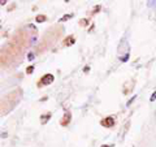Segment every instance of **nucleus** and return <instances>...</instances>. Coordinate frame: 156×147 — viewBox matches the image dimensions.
<instances>
[{"instance_id": "nucleus-1", "label": "nucleus", "mask_w": 156, "mask_h": 147, "mask_svg": "<svg viewBox=\"0 0 156 147\" xmlns=\"http://www.w3.org/2000/svg\"><path fill=\"white\" fill-rule=\"evenodd\" d=\"M53 82V76L52 74H46L44 77L41 80V85H50Z\"/></svg>"}, {"instance_id": "nucleus-2", "label": "nucleus", "mask_w": 156, "mask_h": 147, "mask_svg": "<svg viewBox=\"0 0 156 147\" xmlns=\"http://www.w3.org/2000/svg\"><path fill=\"white\" fill-rule=\"evenodd\" d=\"M113 124H115L113 117H107V120L103 121V125H107V126H112Z\"/></svg>"}, {"instance_id": "nucleus-3", "label": "nucleus", "mask_w": 156, "mask_h": 147, "mask_svg": "<svg viewBox=\"0 0 156 147\" xmlns=\"http://www.w3.org/2000/svg\"><path fill=\"white\" fill-rule=\"evenodd\" d=\"M50 117H51V115H50V113L43 115V116H42V119H41V122H42V124H46V121L50 120Z\"/></svg>"}, {"instance_id": "nucleus-4", "label": "nucleus", "mask_w": 156, "mask_h": 147, "mask_svg": "<svg viewBox=\"0 0 156 147\" xmlns=\"http://www.w3.org/2000/svg\"><path fill=\"white\" fill-rule=\"evenodd\" d=\"M46 20H47V17L43 16V14H41V16H37V22H39V23H41V22H44Z\"/></svg>"}, {"instance_id": "nucleus-5", "label": "nucleus", "mask_w": 156, "mask_h": 147, "mask_svg": "<svg viewBox=\"0 0 156 147\" xmlns=\"http://www.w3.org/2000/svg\"><path fill=\"white\" fill-rule=\"evenodd\" d=\"M72 17H73V14H68V16H64V17H62L60 21H65V20H69V18H72Z\"/></svg>"}, {"instance_id": "nucleus-6", "label": "nucleus", "mask_w": 156, "mask_h": 147, "mask_svg": "<svg viewBox=\"0 0 156 147\" xmlns=\"http://www.w3.org/2000/svg\"><path fill=\"white\" fill-rule=\"evenodd\" d=\"M135 99H136V96H133V98H131V99H130V100H129L128 103H126V106H128V107H129V106H130V104H131V103H133V102H134Z\"/></svg>"}, {"instance_id": "nucleus-7", "label": "nucleus", "mask_w": 156, "mask_h": 147, "mask_svg": "<svg viewBox=\"0 0 156 147\" xmlns=\"http://www.w3.org/2000/svg\"><path fill=\"white\" fill-rule=\"evenodd\" d=\"M150 100H151V102H154V100H156V91L154 92V94H152V95H151V98H150Z\"/></svg>"}, {"instance_id": "nucleus-8", "label": "nucleus", "mask_w": 156, "mask_h": 147, "mask_svg": "<svg viewBox=\"0 0 156 147\" xmlns=\"http://www.w3.org/2000/svg\"><path fill=\"white\" fill-rule=\"evenodd\" d=\"M34 57H35V56H34V53H29V56H27V59H29V60H34Z\"/></svg>"}, {"instance_id": "nucleus-9", "label": "nucleus", "mask_w": 156, "mask_h": 147, "mask_svg": "<svg viewBox=\"0 0 156 147\" xmlns=\"http://www.w3.org/2000/svg\"><path fill=\"white\" fill-rule=\"evenodd\" d=\"M155 3H156V2H148L147 5H148V7H155Z\"/></svg>"}, {"instance_id": "nucleus-10", "label": "nucleus", "mask_w": 156, "mask_h": 147, "mask_svg": "<svg viewBox=\"0 0 156 147\" xmlns=\"http://www.w3.org/2000/svg\"><path fill=\"white\" fill-rule=\"evenodd\" d=\"M33 69H34V68H33V66H30V68L27 69V73H31V72H33Z\"/></svg>"}, {"instance_id": "nucleus-11", "label": "nucleus", "mask_w": 156, "mask_h": 147, "mask_svg": "<svg viewBox=\"0 0 156 147\" xmlns=\"http://www.w3.org/2000/svg\"><path fill=\"white\" fill-rule=\"evenodd\" d=\"M2 137L3 138H7V133H2Z\"/></svg>"}, {"instance_id": "nucleus-12", "label": "nucleus", "mask_w": 156, "mask_h": 147, "mask_svg": "<svg viewBox=\"0 0 156 147\" xmlns=\"http://www.w3.org/2000/svg\"><path fill=\"white\" fill-rule=\"evenodd\" d=\"M101 147H112V146H101Z\"/></svg>"}]
</instances>
